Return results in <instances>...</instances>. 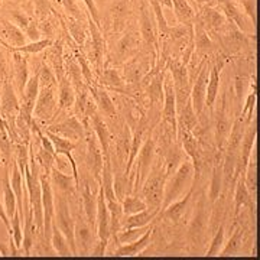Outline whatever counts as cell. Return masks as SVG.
<instances>
[{
    "label": "cell",
    "mask_w": 260,
    "mask_h": 260,
    "mask_svg": "<svg viewBox=\"0 0 260 260\" xmlns=\"http://www.w3.org/2000/svg\"><path fill=\"white\" fill-rule=\"evenodd\" d=\"M25 35H26V38H29L32 42L39 41L41 37H42V32H41V28H39V22H38L35 18H32V20H30L28 29L25 30Z\"/></svg>",
    "instance_id": "44"
},
{
    "label": "cell",
    "mask_w": 260,
    "mask_h": 260,
    "mask_svg": "<svg viewBox=\"0 0 260 260\" xmlns=\"http://www.w3.org/2000/svg\"><path fill=\"white\" fill-rule=\"evenodd\" d=\"M32 3H34V10H32L34 18L37 19L38 22L49 18L56 12L52 6V0H32Z\"/></svg>",
    "instance_id": "37"
},
{
    "label": "cell",
    "mask_w": 260,
    "mask_h": 260,
    "mask_svg": "<svg viewBox=\"0 0 260 260\" xmlns=\"http://www.w3.org/2000/svg\"><path fill=\"white\" fill-rule=\"evenodd\" d=\"M59 19L64 23V26L68 30V34H70V37L73 38V41L78 47L83 48L85 41L90 37L87 19L85 20H78V19L67 18V16H62V15H59Z\"/></svg>",
    "instance_id": "25"
},
{
    "label": "cell",
    "mask_w": 260,
    "mask_h": 260,
    "mask_svg": "<svg viewBox=\"0 0 260 260\" xmlns=\"http://www.w3.org/2000/svg\"><path fill=\"white\" fill-rule=\"evenodd\" d=\"M165 181H167V172L164 168L162 158L156 156L155 164L150 169L149 175L145 179V182L140 186V197L146 203L148 208L159 210L162 207L164 201V189H165Z\"/></svg>",
    "instance_id": "1"
},
{
    "label": "cell",
    "mask_w": 260,
    "mask_h": 260,
    "mask_svg": "<svg viewBox=\"0 0 260 260\" xmlns=\"http://www.w3.org/2000/svg\"><path fill=\"white\" fill-rule=\"evenodd\" d=\"M194 182V167L189 159H185L178 169L167 177L165 189H164V201L160 210L167 208L168 205L184 197L186 189H189Z\"/></svg>",
    "instance_id": "2"
},
{
    "label": "cell",
    "mask_w": 260,
    "mask_h": 260,
    "mask_svg": "<svg viewBox=\"0 0 260 260\" xmlns=\"http://www.w3.org/2000/svg\"><path fill=\"white\" fill-rule=\"evenodd\" d=\"M156 225H158V223L155 224V225H152V227H149L146 233L143 236H140L138 240L117 246L112 251L113 256H120V257L121 256H140V253L145 250L149 244L152 243V240H153V230H155Z\"/></svg>",
    "instance_id": "24"
},
{
    "label": "cell",
    "mask_w": 260,
    "mask_h": 260,
    "mask_svg": "<svg viewBox=\"0 0 260 260\" xmlns=\"http://www.w3.org/2000/svg\"><path fill=\"white\" fill-rule=\"evenodd\" d=\"M10 68H12V62H9L8 56L5 55L3 51L0 49V78H2V81L12 78Z\"/></svg>",
    "instance_id": "43"
},
{
    "label": "cell",
    "mask_w": 260,
    "mask_h": 260,
    "mask_svg": "<svg viewBox=\"0 0 260 260\" xmlns=\"http://www.w3.org/2000/svg\"><path fill=\"white\" fill-rule=\"evenodd\" d=\"M210 210H211V204L208 201V197L203 189L198 194V200L195 203V213L189 227H188V237L191 243L197 246V244H203L204 239L208 234V218H210Z\"/></svg>",
    "instance_id": "5"
},
{
    "label": "cell",
    "mask_w": 260,
    "mask_h": 260,
    "mask_svg": "<svg viewBox=\"0 0 260 260\" xmlns=\"http://www.w3.org/2000/svg\"><path fill=\"white\" fill-rule=\"evenodd\" d=\"M0 220H2V223L5 224V227L8 229V233H9V237H10V236H12V225H10L9 217H8L6 210H5V207L2 205V203H0Z\"/></svg>",
    "instance_id": "46"
},
{
    "label": "cell",
    "mask_w": 260,
    "mask_h": 260,
    "mask_svg": "<svg viewBox=\"0 0 260 260\" xmlns=\"http://www.w3.org/2000/svg\"><path fill=\"white\" fill-rule=\"evenodd\" d=\"M156 159V152H155V143L153 139L149 136L148 139L143 142L140 148L138 156L135 159V164L132 167V174H130V181L133 182V191L132 194H138L140 191V186L145 182V179L149 175L150 169L155 164Z\"/></svg>",
    "instance_id": "4"
},
{
    "label": "cell",
    "mask_w": 260,
    "mask_h": 260,
    "mask_svg": "<svg viewBox=\"0 0 260 260\" xmlns=\"http://www.w3.org/2000/svg\"><path fill=\"white\" fill-rule=\"evenodd\" d=\"M195 189H197V185L192 184V186L188 189V192L184 197H181L179 200L171 203L167 208L160 210L159 220H164V221L172 224V225H181V224L184 223L186 210H188V205H189L191 200H192V195H194Z\"/></svg>",
    "instance_id": "14"
},
{
    "label": "cell",
    "mask_w": 260,
    "mask_h": 260,
    "mask_svg": "<svg viewBox=\"0 0 260 260\" xmlns=\"http://www.w3.org/2000/svg\"><path fill=\"white\" fill-rule=\"evenodd\" d=\"M160 213L159 210H153V208H146L143 211H139L132 215H123V220L120 224V230H126V229H133V227H145L150 224Z\"/></svg>",
    "instance_id": "29"
},
{
    "label": "cell",
    "mask_w": 260,
    "mask_h": 260,
    "mask_svg": "<svg viewBox=\"0 0 260 260\" xmlns=\"http://www.w3.org/2000/svg\"><path fill=\"white\" fill-rule=\"evenodd\" d=\"M10 225H12V236L10 240H13L16 249H22V242H23V232H22V218L19 211L13 214V217L10 218Z\"/></svg>",
    "instance_id": "40"
},
{
    "label": "cell",
    "mask_w": 260,
    "mask_h": 260,
    "mask_svg": "<svg viewBox=\"0 0 260 260\" xmlns=\"http://www.w3.org/2000/svg\"><path fill=\"white\" fill-rule=\"evenodd\" d=\"M75 103V90L73 87L71 81L64 75L59 81H58V114L64 112H70L73 109Z\"/></svg>",
    "instance_id": "27"
},
{
    "label": "cell",
    "mask_w": 260,
    "mask_h": 260,
    "mask_svg": "<svg viewBox=\"0 0 260 260\" xmlns=\"http://www.w3.org/2000/svg\"><path fill=\"white\" fill-rule=\"evenodd\" d=\"M244 184L247 186L249 192H250L251 198L256 200V194H257V162H256V152H251L249 164L244 171Z\"/></svg>",
    "instance_id": "34"
},
{
    "label": "cell",
    "mask_w": 260,
    "mask_h": 260,
    "mask_svg": "<svg viewBox=\"0 0 260 260\" xmlns=\"http://www.w3.org/2000/svg\"><path fill=\"white\" fill-rule=\"evenodd\" d=\"M99 2H102V3H104V2H106V0H99Z\"/></svg>",
    "instance_id": "47"
},
{
    "label": "cell",
    "mask_w": 260,
    "mask_h": 260,
    "mask_svg": "<svg viewBox=\"0 0 260 260\" xmlns=\"http://www.w3.org/2000/svg\"><path fill=\"white\" fill-rule=\"evenodd\" d=\"M121 208H123V215H132L146 210L148 207L139 194H127L121 200Z\"/></svg>",
    "instance_id": "36"
},
{
    "label": "cell",
    "mask_w": 260,
    "mask_h": 260,
    "mask_svg": "<svg viewBox=\"0 0 260 260\" xmlns=\"http://www.w3.org/2000/svg\"><path fill=\"white\" fill-rule=\"evenodd\" d=\"M51 244H52V249L55 250L56 256H74L68 244V240L54 223H52V233H51Z\"/></svg>",
    "instance_id": "35"
},
{
    "label": "cell",
    "mask_w": 260,
    "mask_h": 260,
    "mask_svg": "<svg viewBox=\"0 0 260 260\" xmlns=\"http://www.w3.org/2000/svg\"><path fill=\"white\" fill-rule=\"evenodd\" d=\"M210 70H211V61L210 58L205 61L203 68L194 80L191 85V103L194 107V112L197 116H200L205 107V93H207V84H208V77H210Z\"/></svg>",
    "instance_id": "15"
},
{
    "label": "cell",
    "mask_w": 260,
    "mask_h": 260,
    "mask_svg": "<svg viewBox=\"0 0 260 260\" xmlns=\"http://www.w3.org/2000/svg\"><path fill=\"white\" fill-rule=\"evenodd\" d=\"M84 5L87 6V13H88V16L93 19L94 22L100 26L102 25V15H100V12H99V8H97V5H95V2L94 0H83Z\"/></svg>",
    "instance_id": "45"
},
{
    "label": "cell",
    "mask_w": 260,
    "mask_h": 260,
    "mask_svg": "<svg viewBox=\"0 0 260 260\" xmlns=\"http://www.w3.org/2000/svg\"><path fill=\"white\" fill-rule=\"evenodd\" d=\"M74 237L75 246H77V254L81 251L83 254H90L97 244V233L95 229L91 227V224L87 221L85 215L83 213V207L81 211L77 213L74 225Z\"/></svg>",
    "instance_id": "12"
},
{
    "label": "cell",
    "mask_w": 260,
    "mask_h": 260,
    "mask_svg": "<svg viewBox=\"0 0 260 260\" xmlns=\"http://www.w3.org/2000/svg\"><path fill=\"white\" fill-rule=\"evenodd\" d=\"M58 113V84L39 88L37 104L34 109V119L44 124H51Z\"/></svg>",
    "instance_id": "9"
},
{
    "label": "cell",
    "mask_w": 260,
    "mask_h": 260,
    "mask_svg": "<svg viewBox=\"0 0 260 260\" xmlns=\"http://www.w3.org/2000/svg\"><path fill=\"white\" fill-rule=\"evenodd\" d=\"M185 159H188V156H186L184 149H182L181 142L177 139L171 145V148L168 149L167 153L162 158V160H164V168H165V172H167V177H169L171 174H174L178 169V167Z\"/></svg>",
    "instance_id": "28"
},
{
    "label": "cell",
    "mask_w": 260,
    "mask_h": 260,
    "mask_svg": "<svg viewBox=\"0 0 260 260\" xmlns=\"http://www.w3.org/2000/svg\"><path fill=\"white\" fill-rule=\"evenodd\" d=\"M97 84L104 87L107 91L121 94L126 88L121 71L116 67H104L100 74L97 75Z\"/></svg>",
    "instance_id": "23"
},
{
    "label": "cell",
    "mask_w": 260,
    "mask_h": 260,
    "mask_svg": "<svg viewBox=\"0 0 260 260\" xmlns=\"http://www.w3.org/2000/svg\"><path fill=\"white\" fill-rule=\"evenodd\" d=\"M142 38L139 29H124L121 32V37L116 42L114 49L104 61V67H116L120 68L121 65L130 58L138 55L142 51Z\"/></svg>",
    "instance_id": "3"
},
{
    "label": "cell",
    "mask_w": 260,
    "mask_h": 260,
    "mask_svg": "<svg viewBox=\"0 0 260 260\" xmlns=\"http://www.w3.org/2000/svg\"><path fill=\"white\" fill-rule=\"evenodd\" d=\"M2 186H3V195H5V210L9 217V220L13 217V214L18 211V204H16V195L12 189L9 177V168L3 169V177H2Z\"/></svg>",
    "instance_id": "32"
},
{
    "label": "cell",
    "mask_w": 260,
    "mask_h": 260,
    "mask_svg": "<svg viewBox=\"0 0 260 260\" xmlns=\"http://www.w3.org/2000/svg\"><path fill=\"white\" fill-rule=\"evenodd\" d=\"M198 22H201V25L208 32V35L213 39L217 32L221 29L224 23H225V16L217 8L214 6H208V5H201L200 10L195 13V18Z\"/></svg>",
    "instance_id": "17"
},
{
    "label": "cell",
    "mask_w": 260,
    "mask_h": 260,
    "mask_svg": "<svg viewBox=\"0 0 260 260\" xmlns=\"http://www.w3.org/2000/svg\"><path fill=\"white\" fill-rule=\"evenodd\" d=\"M45 129L49 130V132H54L59 136H64L67 139L73 140L75 143L81 142L85 138V127H84L83 123L80 121V119L75 117L74 114L67 117L65 120L48 124Z\"/></svg>",
    "instance_id": "16"
},
{
    "label": "cell",
    "mask_w": 260,
    "mask_h": 260,
    "mask_svg": "<svg viewBox=\"0 0 260 260\" xmlns=\"http://www.w3.org/2000/svg\"><path fill=\"white\" fill-rule=\"evenodd\" d=\"M12 52V74H13V85L18 95L23 93L26 83L29 80L28 74V58L26 54H22L18 51Z\"/></svg>",
    "instance_id": "21"
},
{
    "label": "cell",
    "mask_w": 260,
    "mask_h": 260,
    "mask_svg": "<svg viewBox=\"0 0 260 260\" xmlns=\"http://www.w3.org/2000/svg\"><path fill=\"white\" fill-rule=\"evenodd\" d=\"M233 119H230L229 113V103H227V93H223L221 102L218 104L215 116H214V127H213V139L214 146L217 150L224 152L225 143L229 139L230 130H232Z\"/></svg>",
    "instance_id": "11"
},
{
    "label": "cell",
    "mask_w": 260,
    "mask_h": 260,
    "mask_svg": "<svg viewBox=\"0 0 260 260\" xmlns=\"http://www.w3.org/2000/svg\"><path fill=\"white\" fill-rule=\"evenodd\" d=\"M49 179H51V184H52V188L55 189V192L64 194L68 198V201H70V198H75L78 195V188H77L73 175H67L58 168L52 167L51 172H49Z\"/></svg>",
    "instance_id": "22"
},
{
    "label": "cell",
    "mask_w": 260,
    "mask_h": 260,
    "mask_svg": "<svg viewBox=\"0 0 260 260\" xmlns=\"http://www.w3.org/2000/svg\"><path fill=\"white\" fill-rule=\"evenodd\" d=\"M38 77H39V88H44V87H48V85H55V84H58L52 68L47 62H44V64L41 65V68L38 71Z\"/></svg>",
    "instance_id": "41"
},
{
    "label": "cell",
    "mask_w": 260,
    "mask_h": 260,
    "mask_svg": "<svg viewBox=\"0 0 260 260\" xmlns=\"http://www.w3.org/2000/svg\"><path fill=\"white\" fill-rule=\"evenodd\" d=\"M34 16H30L25 10H12L10 12V22H13L19 29H22L23 32L28 29L29 23Z\"/></svg>",
    "instance_id": "42"
},
{
    "label": "cell",
    "mask_w": 260,
    "mask_h": 260,
    "mask_svg": "<svg viewBox=\"0 0 260 260\" xmlns=\"http://www.w3.org/2000/svg\"><path fill=\"white\" fill-rule=\"evenodd\" d=\"M54 201H55V213H54V221L56 227L62 232L65 239L68 240V244L71 247L73 254L77 256V246H75L74 225L75 218L70 210V201L64 194H59L54 191Z\"/></svg>",
    "instance_id": "7"
},
{
    "label": "cell",
    "mask_w": 260,
    "mask_h": 260,
    "mask_svg": "<svg viewBox=\"0 0 260 260\" xmlns=\"http://www.w3.org/2000/svg\"><path fill=\"white\" fill-rule=\"evenodd\" d=\"M52 39H39V41H35V42H30V44H25L23 47L15 48V49H10V51H18V52H22V54H39L42 51H45L47 48H49L52 45Z\"/></svg>",
    "instance_id": "39"
},
{
    "label": "cell",
    "mask_w": 260,
    "mask_h": 260,
    "mask_svg": "<svg viewBox=\"0 0 260 260\" xmlns=\"http://www.w3.org/2000/svg\"><path fill=\"white\" fill-rule=\"evenodd\" d=\"M233 234L229 242L224 243L223 249L220 250L218 256H236L243 250V243L246 236V227L243 224H234L233 225Z\"/></svg>",
    "instance_id": "30"
},
{
    "label": "cell",
    "mask_w": 260,
    "mask_h": 260,
    "mask_svg": "<svg viewBox=\"0 0 260 260\" xmlns=\"http://www.w3.org/2000/svg\"><path fill=\"white\" fill-rule=\"evenodd\" d=\"M220 73H221V68L211 62V70H210V77H208V84H207V93H205V110H213L214 103L217 100L220 84H221Z\"/></svg>",
    "instance_id": "31"
},
{
    "label": "cell",
    "mask_w": 260,
    "mask_h": 260,
    "mask_svg": "<svg viewBox=\"0 0 260 260\" xmlns=\"http://www.w3.org/2000/svg\"><path fill=\"white\" fill-rule=\"evenodd\" d=\"M38 94H39V77L38 73L29 77L26 87L23 90V93L19 95V103H20V109H19V114L16 120L25 121L26 124H32V119H34V109L37 104Z\"/></svg>",
    "instance_id": "13"
},
{
    "label": "cell",
    "mask_w": 260,
    "mask_h": 260,
    "mask_svg": "<svg viewBox=\"0 0 260 260\" xmlns=\"http://www.w3.org/2000/svg\"><path fill=\"white\" fill-rule=\"evenodd\" d=\"M26 44V35L13 22L0 19V45L6 49L23 47Z\"/></svg>",
    "instance_id": "19"
},
{
    "label": "cell",
    "mask_w": 260,
    "mask_h": 260,
    "mask_svg": "<svg viewBox=\"0 0 260 260\" xmlns=\"http://www.w3.org/2000/svg\"><path fill=\"white\" fill-rule=\"evenodd\" d=\"M2 2H3V0H0V6H2Z\"/></svg>",
    "instance_id": "48"
},
{
    "label": "cell",
    "mask_w": 260,
    "mask_h": 260,
    "mask_svg": "<svg viewBox=\"0 0 260 260\" xmlns=\"http://www.w3.org/2000/svg\"><path fill=\"white\" fill-rule=\"evenodd\" d=\"M234 220H237V217L242 213V208H249L251 218L254 220L256 217V200L251 198L250 192L247 189V186L244 184V177H239V179L234 184Z\"/></svg>",
    "instance_id": "20"
},
{
    "label": "cell",
    "mask_w": 260,
    "mask_h": 260,
    "mask_svg": "<svg viewBox=\"0 0 260 260\" xmlns=\"http://www.w3.org/2000/svg\"><path fill=\"white\" fill-rule=\"evenodd\" d=\"M165 73H167V68L156 73L143 88V93L148 99L149 106L150 104H156V106L164 104V77H165Z\"/></svg>",
    "instance_id": "26"
},
{
    "label": "cell",
    "mask_w": 260,
    "mask_h": 260,
    "mask_svg": "<svg viewBox=\"0 0 260 260\" xmlns=\"http://www.w3.org/2000/svg\"><path fill=\"white\" fill-rule=\"evenodd\" d=\"M130 13V0H112L109 6V16L112 32L114 35H120L124 29L127 28Z\"/></svg>",
    "instance_id": "18"
},
{
    "label": "cell",
    "mask_w": 260,
    "mask_h": 260,
    "mask_svg": "<svg viewBox=\"0 0 260 260\" xmlns=\"http://www.w3.org/2000/svg\"><path fill=\"white\" fill-rule=\"evenodd\" d=\"M139 34L142 38V49L155 56L158 59L159 54V38L156 20L152 9L148 8V2L143 0L140 5L139 15Z\"/></svg>",
    "instance_id": "6"
},
{
    "label": "cell",
    "mask_w": 260,
    "mask_h": 260,
    "mask_svg": "<svg viewBox=\"0 0 260 260\" xmlns=\"http://www.w3.org/2000/svg\"><path fill=\"white\" fill-rule=\"evenodd\" d=\"M224 237H225V227H224V224H220L218 229L214 232L211 244H210L208 250L205 253V256H208V257L218 256V253H220V250L223 249L224 246Z\"/></svg>",
    "instance_id": "38"
},
{
    "label": "cell",
    "mask_w": 260,
    "mask_h": 260,
    "mask_svg": "<svg viewBox=\"0 0 260 260\" xmlns=\"http://www.w3.org/2000/svg\"><path fill=\"white\" fill-rule=\"evenodd\" d=\"M155 64H156V58L142 49L138 55L130 58L129 61H126L120 67L124 83L129 85H139L140 81L155 67Z\"/></svg>",
    "instance_id": "8"
},
{
    "label": "cell",
    "mask_w": 260,
    "mask_h": 260,
    "mask_svg": "<svg viewBox=\"0 0 260 260\" xmlns=\"http://www.w3.org/2000/svg\"><path fill=\"white\" fill-rule=\"evenodd\" d=\"M175 18L181 25H192L195 18V10L188 0H171Z\"/></svg>",
    "instance_id": "33"
},
{
    "label": "cell",
    "mask_w": 260,
    "mask_h": 260,
    "mask_svg": "<svg viewBox=\"0 0 260 260\" xmlns=\"http://www.w3.org/2000/svg\"><path fill=\"white\" fill-rule=\"evenodd\" d=\"M85 167L90 174V177H93L95 182L100 184L102 181V171L103 164H104V156H103V150L99 139L95 138L91 126H85Z\"/></svg>",
    "instance_id": "10"
}]
</instances>
